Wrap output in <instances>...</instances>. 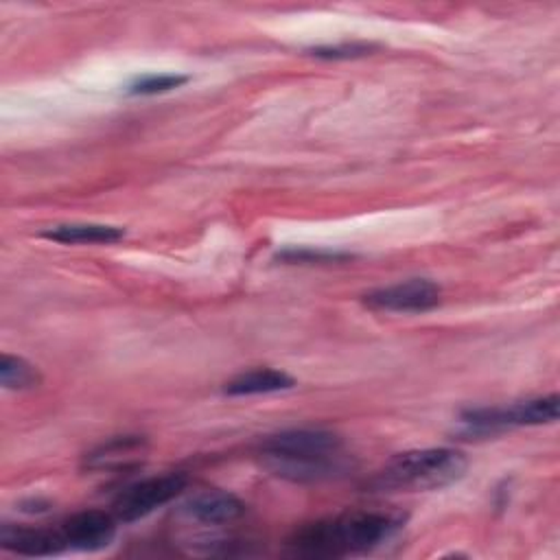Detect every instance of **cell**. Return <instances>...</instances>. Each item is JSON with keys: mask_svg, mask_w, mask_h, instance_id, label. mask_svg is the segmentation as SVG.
Returning <instances> with one entry per match:
<instances>
[{"mask_svg": "<svg viewBox=\"0 0 560 560\" xmlns=\"http://www.w3.org/2000/svg\"><path fill=\"white\" fill-rule=\"evenodd\" d=\"M262 466L293 483H317L350 472L352 462L337 433L324 429H291L260 444Z\"/></svg>", "mask_w": 560, "mask_h": 560, "instance_id": "cell-1", "label": "cell"}, {"mask_svg": "<svg viewBox=\"0 0 560 560\" xmlns=\"http://www.w3.org/2000/svg\"><path fill=\"white\" fill-rule=\"evenodd\" d=\"M405 523L400 512L352 510L300 527L289 547L302 556H348L370 551L389 540Z\"/></svg>", "mask_w": 560, "mask_h": 560, "instance_id": "cell-2", "label": "cell"}, {"mask_svg": "<svg viewBox=\"0 0 560 560\" xmlns=\"http://www.w3.org/2000/svg\"><path fill=\"white\" fill-rule=\"evenodd\" d=\"M468 459L457 448H418L392 457L370 481L378 492L440 490L464 477Z\"/></svg>", "mask_w": 560, "mask_h": 560, "instance_id": "cell-3", "label": "cell"}, {"mask_svg": "<svg viewBox=\"0 0 560 560\" xmlns=\"http://www.w3.org/2000/svg\"><path fill=\"white\" fill-rule=\"evenodd\" d=\"M186 483L188 479L184 472H166L131 483L116 497L114 516L118 518V523H133L138 518H144L158 508L173 501L186 488Z\"/></svg>", "mask_w": 560, "mask_h": 560, "instance_id": "cell-4", "label": "cell"}, {"mask_svg": "<svg viewBox=\"0 0 560 560\" xmlns=\"http://www.w3.org/2000/svg\"><path fill=\"white\" fill-rule=\"evenodd\" d=\"M560 398L556 394L529 398L514 402L510 407H483L468 409L464 422L477 431H494L503 427H525V424H547L558 420Z\"/></svg>", "mask_w": 560, "mask_h": 560, "instance_id": "cell-5", "label": "cell"}, {"mask_svg": "<svg viewBox=\"0 0 560 560\" xmlns=\"http://www.w3.org/2000/svg\"><path fill=\"white\" fill-rule=\"evenodd\" d=\"M440 287L427 278H411L407 282L374 289L363 295V302L374 311L389 313H424L440 304Z\"/></svg>", "mask_w": 560, "mask_h": 560, "instance_id": "cell-6", "label": "cell"}, {"mask_svg": "<svg viewBox=\"0 0 560 560\" xmlns=\"http://www.w3.org/2000/svg\"><path fill=\"white\" fill-rule=\"evenodd\" d=\"M116 523L118 518L109 512L103 510H81L72 516H68L59 534L70 549H81V551H98L112 545L116 536Z\"/></svg>", "mask_w": 560, "mask_h": 560, "instance_id": "cell-7", "label": "cell"}, {"mask_svg": "<svg viewBox=\"0 0 560 560\" xmlns=\"http://www.w3.org/2000/svg\"><path fill=\"white\" fill-rule=\"evenodd\" d=\"M184 512L203 525H225L245 514V503L225 490H203L186 501Z\"/></svg>", "mask_w": 560, "mask_h": 560, "instance_id": "cell-8", "label": "cell"}, {"mask_svg": "<svg viewBox=\"0 0 560 560\" xmlns=\"http://www.w3.org/2000/svg\"><path fill=\"white\" fill-rule=\"evenodd\" d=\"M0 547L20 553V556H52L66 549V542L57 532L22 525H2L0 527Z\"/></svg>", "mask_w": 560, "mask_h": 560, "instance_id": "cell-9", "label": "cell"}, {"mask_svg": "<svg viewBox=\"0 0 560 560\" xmlns=\"http://www.w3.org/2000/svg\"><path fill=\"white\" fill-rule=\"evenodd\" d=\"M147 448V440L140 435H118L101 446H96L92 453L85 455L83 466L88 470H125L136 466L142 459V453Z\"/></svg>", "mask_w": 560, "mask_h": 560, "instance_id": "cell-10", "label": "cell"}, {"mask_svg": "<svg viewBox=\"0 0 560 560\" xmlns=\"http://www.w3.org/2000/svg\"><path fill=\"white\" fill-rule=\"evenodd\" d=\"M293 385H295V381L282 370L256 368V370H247V372L234 376L232 381H228L223 392L228 396H254V394H271V392L291 389Z\"/></svg>", "mask_w": 560, "mask_h": 560, "instance_id": "cell-11", "label": "cell"}, {"mask_svg": "<svg viewBox=\"0 0 560 560\" xmlns=\"http://www.w3.org/2000/svg\"><path fill=\"white\" fill-rule=\"evenodd\" d=\"M42 236L66 243V245H92V243H116L125 236L122 228L103 225V223H63L42 232Z\"/></svg>", "mask_w": 560, "mask_h": 560, "instance_id": "cell-12", "label": "cell"}, {"mask_svg": "<svg viewBox=\"0 0 560 560\" xmlns=\"http://www.w3.org/2000/svg\"><path fill=\"white\" fill-rule=\"evenodd\" d=\"M42 381V374L33 363L22 357L2 354L0 359V383L7 389H33Z\"/></svg>", "mask_w": 560, "mask_h": 560, "instance_id": "cell-13", "label": "cell"}, {"mask_svg": "<svg viewBox=\"0 0 560 560\" xmlns=\"http://www.w3.org/2000/svg\"><path fill=\"white\" fill-rule=\"evenodd\" d=\"M188 81L186 74H175V72H164V74H142L136 77L127 85V94L131 96H151V94H162L171 92Z\"/></svg>", "mask_w": 560, "mask_h": 560, "instance_id": "cell-14", "label": "cell"}, {"mask_svg": "<svg viewBox=\"0 0 560 560\" xmlns=\"http://www.w3.org/2000/svg\"><path fill=\"white\" fill-rule=\"evenodd\" d=\"M368 50H370L368 44H337V46L313 48V55L324 59H350V57H361Z\"/></svg>", "mask_w": 560, "mask_h": 560, "instance_id": "cell-15", "label": "cell"}, {"mask_svg": "<svg viewBox=\"0 0 560 560\" xmlns=\"http://www.w3.org/2000/svg\"><path fill=\"white\" fill-rule=\"evenodd\" d=\"M282 260H289V262H326V260H337V258H343V254H335V252H308V249H291V252H284L280 254Z\"/></svg>", "mask_w": 560, "mask_h": 560, "instance_id": "cell-16", "label": "cell"}]
</instances>
